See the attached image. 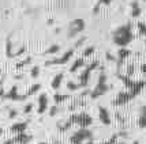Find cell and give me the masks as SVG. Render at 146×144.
<instances>
[{
	"label": "cell",
	"mask_w": 146,
	"mask_h": 144,
	"mask_svg": "<svg viewBox=\"0 0 146 144\" xmlns=\"http://www.w3.org/2000/svg\"><path fill=\"white\" fill-rule=\"evenodd\" d=\"M48 95L46 94H41L38 97V109H37V113L38 114H42V113L46 112L48 109Z\"/></svg>",
	"instance_id": "cell-9"
},
{
	"label": "cell",
	"mask_w": 146,
	"mask_h": 144,
	"mask_svg": "<svg viewBox=\"0 0 146 144\" xmlns=\"http://www.w3.org/2000/svg\"><path fill=\"white\" fill-rule=\"evenodd\" d=\"M92 137H93L92 131H89L88 128H81L79 131H76L70 137V143L71 144H83L85 141H88V140H92Z\"/></svg>",
	"instance_id": "cell-3"
},
{
	"label": "cell",
	"mask_w": 146,
	"mask_h": 144,
	"mask_svg": "<svg viewBox=\"0 0 146 144\" xmlns=\"http://www.w3.org/2000/svg\"><path fill=\"white\" fill-rule=\"evenodd\" d=\"M71 125L72 124H78L81 128H88L89 125L93 124V118L86 113H78V114H72L70 118L67 120Z\"/></svg>",
	"instance_id": "cell-2"
},
{
	"label": "cell",
	"mask_w": 146,
	"mask_h": 144,
	"mask_svg": "<svg viewBox=\"0 0 146 144\" xmlns=\"http://www.w3.org/2000/svg\"><path fill=\"white\" fill-rule=\"evenodd\" d=\"M0 74H1V71H0Z\"/></svg>",
	"instance_id": "cell-39"
},
{
	"label": "cell",
	"mask_w": 146,
	"mask_h": 144,
	"mask_svg": "<svg viewBox=\"0 0 146 144\" xmlns=\"http://www.w3.org/2000/svg\"><path fill=\"white\" fill-rule=\"evenodd\" d=\"M138 27H139L141 34H145V25H143V23H138Z\"/></svg>",
	"instance_id": "cell-31"
},
{
	"label": "cell",
	"mask_w": 146,
	"mask_h": 144,
	"mask_svg": "<svg viewBox=\"0 0 146 144\" xmlns=\"http://www.w3.org/2000/svg\"><path fill=\"white\" fill-rule=\"evenodd\" d=\"M26 128H27V122H17L10 128V131L14 133H22L26 131Z\"/></svg>",
	"instance_id": "cell-13"
},
{
	"label": "cell",
	"mask_w": 146,
	"mask_h": 144,
	"mask_svg": "<svg viewBox=\"0 0 146 144\" xmlns=\"http://www.w3.org/2000/svg\"><path fill=\"white\" fill-rule=\"evenodd\" d=\"M59 50H60V46H59V45H52L49 49H46L45 55H55V53H57Z\"/></svg>",
	"instance_id": "cell-19"
},
{
	"label": "cell",
	"mask_w": 146,
	"mask_h": 144,
	"mask_svg": "<svg viewBox=\"0 0 146 144\" xmlns=\"http://www.w3.org/2000/svg\"><path fill=\"white\" fill-rule=\"evenodd\" d=\"M108 90H109V86L107 84V75H105V74H101L100 78H98V83H97L96 88L90 93V97H92L93 99H96V98L104 95Z\"/></svg>",
	"instance_id": "cell-4"
},
{
	"label": "cell",
	"mask_w": 146,
	"mask_h": 144,
	"mask_svg": "<svg viewBox=\"0 0 146 144\" xmlns=\"http://www.w3.org/2000/svg\"><path fill=\"white\" fill-rule=\"evenodd\" d=\"M94 50H96L94 46H89V48H86V49H85V52H83V56H85V57L92 56V55L94 53Z\"/></svg>",
	"instance_id": "cell-24"
},
{
	"label": "cell",
	"mask_w": 146,
	"mask_h": 144,
	"mask_svg": "<svg viewBox=\"0 0 146 144\" xmlns=\"http://www.w3.org/2000/svg\"><path fill=\"white\" fill-rule=\"evenodd\" d=\"M1 133H3V128H0V136H1Z\"/></svg>",
	"instance_id": "cell-36"
},
{
	"label": "cell",
	"mask_w": 146,
	"mask_h": 144,
	"mask_svg": "<svg viewBox=\"0 0 146 144\" xmlns=\"http://www.w3.org/2000/svg\"><path fill=\"white\" fill-rule=\"evenodd\" d=\"M107 59H108V60H115L113 57L111 56V53H107Z\"/></svg>",
	"instance_id": "cell-33"
},
{
	"label": "cell",
	"mask_w": 146,
	"mask_h": 144,
	"mask_svg": "<svg viewBox=\"0 0 146 144\" xmlns=\"http://www.w3.org/2000/svg\"><path fill=\"white\" fill-rule=\"evenodd\" d=\"M63 78H64V74H63V72H59V74H57V75L53 78V80H52V88H53V90H57V88L60 87Z\"/></svg>",
	"instance_id": "cell-15"
},
{
	"label": "cell",
	"mask_w": 146,
	"mask_h": 144,
	"mask_svg": "<svg viewBox=\"0 0 146 144\" xmlns=\"http://www.w3.org/2000/svg\"><path fill=\"white\" fill-rule=\"evenodd\" d=\"M17 110H10V118H14V117H17Z\"/></svg>",
	"instance_id": "cell-32"
},
{
	"label": "cell",
	"mask_w": 146,
	"mask_h": 144,
	"mask_svg": "<svg viewBox=\"0 0 146 144\" xmlns=\"http://www.w3.org/2000/svg\"><path fill=\"white\" fill-rule=\"evenodd\" d=\"M85 41H86V37H82L81 39H78V41H76V44H75V48H79V46H82Z\"/></svg>",
	"instance_id": "cell-29"
},
{
	"label": "cell",
	"mask_w": 146,
	"mask_h": 144,
	"mask_svg": "<svg viewBox=\"0 0 146 144\" xmlns=\"http://www.w3.org/2000/svg\"><path fill=\"white\" fill-rule=\"evenodd\" d=\"M134 95L130 93V91H121V93H119V95L116 97V99H115V105H123V103H127L130 99H133Z\"/></svg>",
	"instance_id": "cell-8"
},
{
	"label": "cell",
	"mask_w": 146,
	"mask_h": 144,
	"mask_svg": "<svg viewBox=\"0 0 146 144\" xmlns=\"http://www.w3.org/2000/svg\"><path fill=\"white\" fill-rule=\"evenodd\" d=\"M38 144H49V143H45V141H41V143H38Z\"/></svg>",
	"instance_id": "cell-37"
},
{
	"label": "cell",
	"mask_w": 146,
	"mask_h": 144,
	"mask_svg": "<svg viewBox=\"0 0 146 144\" xmlns=\"http://www.w3.org/2000/svg\"><path fill=\"white\" fill-rule=\"evenodd\" d=\"M53 99H55V102H56V103H62V102H64V101L68 99V95H66V94H56Z\"/></svg>",
	"instance_id": "cell-18"
},
{
	"label": "cell",
	"mask_w": 146,
	"mask_h": 144,
	"mask_svg": "<svg viewBox=\"0 0 146 144\" xmlns=\"http://www.w3.org/2000/svg\"><path fill=\"white\" fill-rule=\"evenodd\" d=\"M6 98H8V99H11V101H21V99H25L26 95H19L18 94V87L14 86V87L10 90V93L6 95Z\"/></svg>",
	"instance_id": "cell-12"
},
{
	"label": "cell",
	"mask_w": 146,
	"mask_h": 144,
	"mask_svg": "<svg viewBox=\"0 0 146 144\" xmlns=\"http://www.w3.org/2000/svg\"><path fill=\"white\" fill-rule=\"evenodd\" d=\"M57 112H59V107H57V106H53V107L51 109V113H49V114H51L52 117H53V116H56Z\"/></svg>",
	"instance_id": "cell-30"
},
{
	"label": "cell",
	"mask_w": 146,
	"mask_h": 144,
	"mask_svg": "<svg viewBox=\"0 0 146 144\" xmlns=\"http://www.w3.org/2000/svg\"><path fill=\"white\" fill-rule=\"evenodd\" d=\"M40 75V67H34L32 69V78H37Z\"/></svg>",
	"instance_id": "cell-26"
},
{
	"label": "cell",
	"mask_w": 146,
	"mask_h": 144,
	"mask_svg": "<svg viewBox=\"0 0 146 144\" xmlns=\"http://www.w3.org/2000/svg\"><path fill=\"white\" fill-rule=\"evenodd\" d=\"M67 88L71 90V91H76L78 88H81V86L76 84V83H74V82H68V83H67Z\"/></svg>",
	"instance_id": "cell-22"
},
{
	"label": "cell",
	"mask_w": 146,
	"mask_h": 144,
	"mask_svg": "<svg viewBox=\"0 0 146 144\" xmlns=\"http://www.w3.org/2000/svg\"><path fill=\"white\" fill-rule=\"evenodd\" d=\"M32 109H33V105L32 103H27L25 106V109H23V112H25V114H29V113L32 112Z\"/></svg>",
	"instance_id": "cell-28"
},
{
	"label": "cell",
	"mask_w": 146,
	"mask_h": 144,
	"mask_svg": "<svg viewBox=\"0 0 146 144\" xmlns=\"http://www.w3.org/2000/svg\"><path fill=\"white\" fill-rule=\"evenodd\" d=\"M139 126L141 128H145L146 126V114H145V107H142V113H141V117H139Z\"/></svg>",
	"instance_id": "cell-17"
},
{
	"label": "cell",
	"mask_w": 146,
	"mask_h": 144,
	"mask_svg": "<svg viewBox=\"0 0 146 144\" xmlns=\"http://www.w3.org/2000/svg\"><path fill=\"white\" fill-rule=\"evenodd\" d=\"M53 144H62V143H53Z\"/></svg>",
	"instance_id": "cell-38"
},
{
	"label": "cell",
	"mask_w": 146,
	"mask_h": 144,
	"mask_svg": "<svg viewBox=\"0 0 146 144\" xmlns=\"http://www.w3.org/2000/svg\"><path fill=\"white\" fill-rule=\"evenodd\" d=\"M97 67H98V61H93L92 64H89V65L86 67V69H85L82 74H81V76H79V83H78V84H79L81 87H86V86H88L89 79H90V74H92Z\"/></svg>",
	"instance_id": "cell-5"
},
{
	"label": "cell",
	"mask_w": 146,
	"mask_h": 144,
	"mask_svg": "<svg viewBox=\"0 0 146 144\" xmlns=\"http://www.w3.org/2000/svg\"><path fill=\"white\" fill-rule=\"evenodd\" d=\"M112 3V0H98V4H97V7L94 8V14L98 12V8H100V6L101 4H104V6H108V4H111Z\"/></svg>",
	"instance_id": "cell-20"
},
{
	"label": "cell",
	"mask_w": 146,
	"mask_h": 144,
	"mask_svg": "<svg viewBox=\"0 0 146 144\" xmlns=\"http://www.w3.org/2000/svg\"><path fill=\"white\" fill-rule=\"evenodd\" d=\"M98 117H100V121L104 125H109L111 124V114H109V112L105 107H100L98 109Z\"/></svg>",
	"instance_id": "cell-11"
},
{
	"label": "cell",
	"mask_w": 146,
	"mask_h": 144,
	"mask_svg": "<svg viewBox=\"0 0 146 144\" xmlns=\"http://www.w3.org/2000/svg\"><path fill=\"white\" fill-rule=\"evenodd\" d=\"M117 137H119V135H115V136H112V137L109 139L108 141H105L104 144H117V143H116V140H117Z\"/></svg>",
	"instance_id": "cell-25"
},
{
	"label": "cell",
	"mask_w": 146,
	"mask_h": 144,
	"mask_svg": "<svg viewBox=\"0 0 146 144\" xmlns=\"http://www.w3.org/2000/svg\"><path fill=\"white\" fill-rule=\"evenodd\" d=\"M40 88H41V86H40V84H34V86H32V87H30V90H29V91H27L25 95H26V97H29V95H32V94H34V93H37Z\"/></svg>",
	"instance_id": "cell-21"
},
{
	"label": "cell",
	"mask_w": 146,
	"mask_h": 144,
	"mask_svg": "<svg viewBox=\"0 0 146 144\" xmlns=\"http://www.w3.org/2000/svg\"><path fill=\"white\" fill-rule=\"evenodd\" d=\"M83 29H85V20L83 19H75V20H72L70 25H68V37L72 38L78 36L79 33L83 32Z\"/></svg>",
	"instance_id": "cell-6"
},
{
	"label": "cell",
	"mask_w": 146,
	"mask_h": 144,
	"mask_svg": "<svg viewBox=\"0 0 146 144\" xmlns=\"http://www.w3.org/2000/svg\"><path fill=\"white\" fill-rule=\"evenodd\" d=\"M72 55H74V49L67 50L62 57H59V59H53V60H51V61H46V65H51V64H60V65H63V64L68 63V60L72 57Z\"/></svg>",
	"instance_id": "cell-7"
},
{
	"label": "cell",
	"mask_w": 146,
	"mask_h": 144,
	"mask_svg": "<svg viewBox=\"0 0 146 144\" xmlns=\"http://www.w3.org/2000/svg\"><path fill=\"white\" fill-rule=\"evenodd\" d=\"M133 144H139V141H138V140H135V141H134Z\"/></svg>",
	"instance_id": "cell-35"
},
{
	"label": "cell",
	"mask_w": 146,
	"mask_h": 144,
	"mask_svg": "<svg viewBox=\"0 0 146 144\" xmlns=\"http://www.w3.org/2000/svg\"><path fill=\"white\" fill-rule=\"evenodd\" d=\"M83 65H85V60H83V59H76L75 63L72 64V67H71L70 71L72 72V74H74V72H76V71H78L79 68H82Z\"/></svg>",
	"instance_id": "cell-16"
},
{
	"label": "cell",
	"mask_w": 146,
	"mask_h": 144,
	"mask_svg": "<svg viewBox=\"0 0 146 144\" xmlns=\"http://www.w3.org/2000/svg\"><path fill=\"white\" fill-rule=\"evenodd\" d=\"M130 55H131V50L130 49H127V48H120L119 53H117V57H119V65H120L121 61H124Z\"/></svg>",
	"instance_id": "cell-14"
},
{
	"label": "cell",
	"mask_w": 146,
	"mask_h": 144,
	"mask_svg": "<svg viewBox=\"0 0 146 144\" xmlns=\"http://www.w3.org/2000/svg\"><path fill=\"white\" fill-rule=\"evenodd\" d=\"M29 63H32V57H27V59H26V60H23V61H21V63L18 64V65H17V67H22V65H27V64Z\"/></svg>",
	"instance_id": "cell-27"
},
{
	"label": "cell",
	"mask_w": 146,
	"mask_h": 144,
	"mask_svg": "<svg viewBox=\"0 0 146 144\" xmlns=\"http://www.w3.org/2000/svg\"><path fill=\"white\" fill-rule=\"evenodd\" d=\"M133 16H138V15H141V11H142V10H141L139 8V6H138V4H137V1H135V4H133Z\"/></svg>",
	"instance_id": "cell-23"
},
{
	"label": "cell",
	"mask_w": 146,
	"mask_h": 144,
	"mask_svg": "<svg viewBox=\"0 0 146 144\" xmlns=\"http://www.w3.org/2000/svg\"><path fill=\"white\" fill-rule=\"evenodd\" d=\"M133 30H131V26L130 23L124 26H120L116 32L113 33V42L117 46H120V48H126L131 41H133Z\"/></svg>",
	"instance_id": "cell-1"
},
{
	"label": "cell",
	"mask_w": 146,
	"mask_h": 144,
	"mask_svg": "<svg viewBox=\"0 0 146 144\" xmlns=\"http://www.w3.org/2000/svg\"><path fill=\"white\" fill-rule=\"evenodd\" d=\"M4 144H13V141L11 140H7V141H4Z\"/></svg>",
	"instance_id": "cell-34"
},
{
	"label": "cell",
	"mask_w": 146,
	"mask_h": 144,
	"mask_svg": "<svg viewBox=\"0 0 146 144\" xmlns=\"http://www.w3.org/2000/svg\"><path fill=\"white\" fill-rule=\"evenodd\" d=\"M32 139L33 137L30 135L22 132V133H17V136L14 139H11V141H13V143H18V144H27L29 141H32Z\"/></svg>",
	"instance_id": "cell-10"
}]
</instances>
